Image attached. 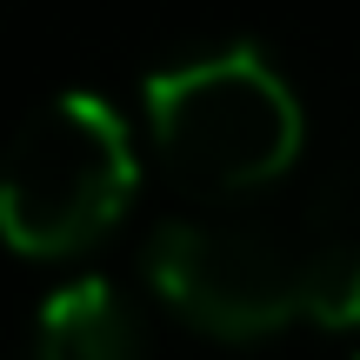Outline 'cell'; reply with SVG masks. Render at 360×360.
<instances>
[{
  "instance_id": "obj_1",
  "label": "cell",
  "mask_w": 360,
  "mask_h": 360,
  "mask_svg": "<svg viewBox=\"0 0 360 360\" xmlns=\"http://www.w3.org/2000/svg\"><path fill=\"white\" fill-rule=\"evenodd\" d=\"M147 287L207 340H267L294 321L360 327V240L267 220H167L147 240Z\"/></svg>"
},
{
  "instance_id": "obj_2",
  "label": "cell",
  "mask_w": 360,
  "mask_h": 360,
  "mask_svg": "<svg viewBox=\"0 0 360 360\" xmlns=\"http://www.w3.org/2000/svg\"><path fill=\"white\" fill-rule=\"evenodd\" d=\"M147 141L180 187L207 200L274 187L307 147L300 94L260 47H193L141 80Z\"/></svg>"
},
{
  "instance_id": "obj_3",
  "label": "cell",
  "mask_w": 360,
  "mask_h": 360,
  "mask_svg": "<svg viewBox=\"0 0 360 360\" xmlns=\"http://www.w3.org/2000/svg\"><path fill=\"white\" fill-rule=\"evenodd\" d=\"M141 160L134 134L101 94H53L0 147V240L27 260L87 254L120 227Z\"/></svg>"
},
{
  "instance_id": "obj_4",
  "label": "cell",
  "mask_w": 360,
  "mask_h": 360,
  "mask_svg": "<svg viewBox=\"0 0 360 360\" xmlns=\"http://www.w3.org/2000/svg\"><path fill=\"white\" fill-rule=\"evenodd\" d=\"M34 360H141L134 307L107 281H67L34 314Z\"/></svg>"
}]
</instances>
